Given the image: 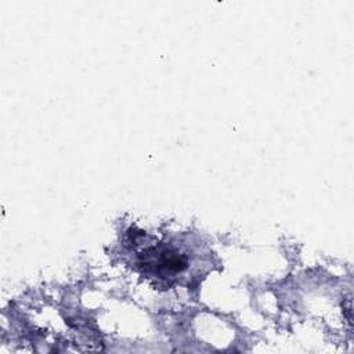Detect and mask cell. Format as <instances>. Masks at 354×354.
<instances>
[{
    "mask_svg": "<svg viewBox=\"0 0 354 354\" xmlns=\"http://www.w3.org/2000/svg\"><path fill=\"white\" fill-rule=\"evenodd\" d=\"M141 266L162 278L180 274L188 267L187 257L170 246L149 248L141 253Z\"/></svg>",
    "mask_w": 354,
    "mask_h": 354,
    "instance_id": "cell-1",
    "label": "cell"
}]
</instances>
